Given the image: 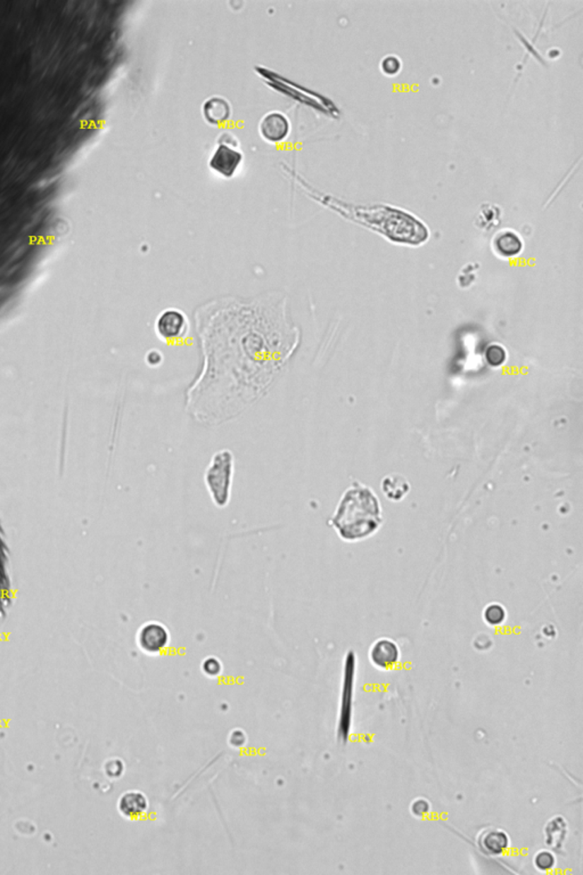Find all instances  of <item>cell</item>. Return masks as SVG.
<instances>
[{
  "instance_id": "6da1fadb",
  "label": "cell",
  "mask_w": 583,
  "mask_h": 875,
  "mask_svg": "<svg viewBox=\"0 0 583 875\" xmlns=\"http://www.w3.org/2000/svg\"><path fill=\"white\" fill-rule=\"evenodd\" d=\"M286 303L277 293H267L213 300L195 311L203 367L186 401L197 421H230L267 393L300 344Z\"/></svg>"
},
{
  "instance_id": "7a4b0ae2",
  "label": "cell",
  "mask_w": 583,
  "mask_h": 875,
  "mask_svg": "<svg viewBox=\"0 0 583 875\" xmlns=\"http://www.w3.org/2000/svg\"><path fill=\"white\" fill-rule=\"evenodd\" d=\"M327 524L343 542L366 540L383 524L381 501L370 487L355 481L341 496Z\"/></svg>"
},
{
  "instance_id": "3957f363",
  "label": "cell",
  "mask_w": 583,
  "mask_h": 875,
  "mask_svg": "<svg viewBox=\"0 0 583 875\" xmlns=\"http://www.w3.org/2000/svg\"><path fill=\"white\" fill-rule=\"evenodd\" d=\"M235 457L227 448L212 455L204 471V486L214 506L226 509L232 501L234 486Z\"/></svg>"
},
{
  "instance_id": "277c9868",
  "label": "cell",
  "mask_w": 583,
  "mask_h": 875,
  "mask_svg": "<svg viewBox=\"0 0 583 875\" xmlns=\"http://www.w3.org/2000/svg\"><path fill=\"white\" fill-rule=\"evenodd\" d=\"M154 331L161 341L173 344L187 337L189 320L182 309L167 308L156 317Z\"/></svg>"
},
{
  "instance_id": "5b68a950",
  "label": "cell",
  "mask_w": 583,
  "mask_h": 875,
  "mask_svg": "<svg viewBox=\"0 0 583 875\" xmlns=\"http://www.w3.org/2000/svg\"><path fill=\"white\" fill-rule=\"evenodd\" d=\"M170 632L158 621H147L137 632V644L148 656H158L170 645Z\"/></svg>"
},
{
  "instance_id": "8992f818",
  "label": "cell",
  "mask_w": 583,
  "mask_h": 875,
  "mask_svg": "<svg viewBox=\"0 0 583 875\" xmlns=\"http://www.w3.org/2000/svg\"><path fill=\"white\" fill-rule=\"evenodd\" d=\"M232 138L228 141L227 135L221 136L219 145L210 158V168L223 177H232L243 158L242 153L232 146Z\"/></svg>"
},
{
  "instance_id": "52a82bcc",
  "label": "cell",
  "mask_w": 583,
  "mask_h": 875,
  "mask_svg": "<svg viewBox=\"0 0 583 875\" xmlns=\"http://www.w3.org/2000/svg\"><path fill=\"white\" fill-rule=\"evenodd\" d=\"M400 658V649L390 638H378L370 647V661L379 669H392L398 665Z\"/></svg>"
},
{
  "instance_id": "ba28073f",
  "label": "cell",
  "mask_w": 583,
  "mask_h": 875,
  "mask_svg": "<svg viewBox=\"0 0 583 875\" xmlns=\"http://www.w3.org/2000/svg\"><path fill=\"white\" fill-rule=\"evenodd\" d=\"M260 132L266 141L279 143L288 137L290 122L284 115L278 112H271L261 121Z\"/></svg>"
},
{
  "instance_id": "9c48e42d",
  "label": "cell",
  "mask_w": 583,
  "mask_h": 875,
  "mask_svg": "<svg viewBox=\"0 0 583 875\" xmlns=\"http://www.w3.org/2000/svg\"><path fill=\"white\" fill-rule=\"evenodd\" d=\"M523 240L521 235L513 229L505 228L499 231L493 240V248L497 255L502 258H513L519 255L523 250Z\"/></svg>"
},
{
  "instance_id": "30bf717a",
  "label": "cell",
  "mask_w": 583,
  "mask_h": 875,
  "mask_svg": "<svg viewBox=\"0 0 583 875\" xmlns=\"http://www.w3.org/2000/svg\"><path fill=\"white\" fill-rule=\"evenodd\" d=\"M117 809L128 820H138L146 814L148 800L143 792L129 791L122 794L117 802Z\"/></svg>"
},
{
  "instance_id": "8fae6325",
  "label": "cell",
  "mask_w": 583,
  "mask_h": 875,
  "mask_svg": "<svg viewBox=\"0 0 583 875\" xmlns=\"http://www.w3.org/2000/svg\"><path fill=\"white\" fill-rule=\"evenodd\" d=\"M478 845L487 855H502L510 848V837L500 828H490L481 833Z\"/></svg>"
},
{
  "instance_id": "7c38bea8",
  "label": "cell",
  "mask_w": 583,
  "mask_h": 875,
  "mask_svg": "<svg viewBox=\"0 0 583 875\" xmlns=\"http://www.w3.org/2000/svg\"><path fill=\"white\" fill-rule=\"evenodd\" d=\"M381 489L389 501L398 503L411 492V485L402 475H389L382 480Z\"/></svg>"
},
{
  "instance_id": "4fadbf2b",
  "label": "cell",
  "mask_w": 583,
  "mask_h": 875,
  "mask_svg": "<svg viewBox=\"0 0 583 875\" xmlns=\"http://www.w3.org/2000/svg\"><path fill=\"white\" fill-rule=\"evenodd\" d=\"M230 105L223 97H212L203 105V115L208 122L212 124L223 123L230 117Z\"/></svg>"
},
{
  "instance_id": "5bb4252c",
  "label": "cell",
  "mask_w": 583,
  "mask_h": 875,
  "mask_svg": "<svg viewBox=\"0 0 583 875\" xmlns=\"http://www.w3.org/2000/svg\"><path fill=\"white\" fill-rule=\"evenodd\" d=\"M488 207L489 208H487V204L484 205L476 219V225L481 229H490L493 226L498 225L499 223L500 209L497 208L495 205L488 204Z\"/></svg>"
},
{
  "instance_id": "9a60e30c",
  "label": "cell",
  "mask_w": 583,
  "mask_h": 875,
  "mask_svg": "<svg viewBox=\"0 0 583 875\" xmlns=\"http://www.w3.org/2000/svg\"><path fill=\"white\" fill-rule=\"evenodd\" d=\"M506 618H507V613L501 604L491 603L484 609L483 619L489 626H501L506 621Z\"/></svg>"
},
{
  "instance_id": "2e32d148",
  "label": "cell",
  "mask_w": 583,
  "mask_h": 875,
  "mask_svg": "<svg viewBox=\"0 0 583 875\" xmlns=\"http://www.w3.org/2000/svg\"><path fill=\"white\" fill-rule=\"evenodd\" d=\"M485 360L489 364L490 366L499 367L504 365L505 361L507 359V352L505 350L504 347L500 346L498 343H493L488 346L485 350Z\"/></svg>"
},
{
  "instance_id": "e0dca14e",
  "label": "cell",
  "mask_w": 583,
  "mask_h": 875,
  "mask_svg": "<svg viewBox=\"0 0 583 875\" xmlns=\"http://www.w3.org/2000/svg\"><path fill=\"white\" fill-rule=\"evenodd\" d=\"M555 864H556V859H555L554 854L548 850H541L534 857V865L541 872H549L550 869H554Z\"/></svg>"
},
{
  "instance_id": "ac0fdd59",
  "label": "cell",
  "mask_w": 583,
  "mask_h": 875,
  "mask_svg": "<svg viewBox=\"0 0 583 875\" xmlns=\"http://www.w3.org/2000/svg\"><path fill=\"white\" fill-rule=\"evenodd\" d=\"M401 59L396 55H387L382 59L381 69L387 76H396L401 70Z\"/></svg>"
},
{
  "instance_id": "d6986e66",
  "label": "cell",
  "mask_w": 583,
  "mask_h": 875,
  "mask_svg": "<svg viewBox=\"0 0 583 875\" xmlns=\"http://www.w3.org/2000/svg\"><path fill=\"white\" fill-rule=\"evenodd\" d=\"M202 669L208 676H218L223 671V665L217 658L210 656L203 661Z\"/></svg>"
},
{
  "instance_id": "ffe728a7",
  "label": "cell",
  "mask_w": 583,
  "mask_h": 875,
  "mask_svg": "<svg viewBox=\"0 0 583 875\" xmlns=\"http://www.w3.org/2000/svg\"><path fill=\"white\" fill-rule=\"evenodd\" d=\"M411 811L417 817H422L430 811V804L425 799H417L411 805Z\"/></svg>"
},
{
  "instance_id": "44dd1931",
  "label": "cell",
  "mask_w": 583,
  "mask_h": 875,
  "mask_svg": "<svg viewBox=\"0 0 583 875\" xmlns=\"http://www.w3.org/2000/svg\"><path fill=\"white\" fill-rule=\"evenodd\" d=\"M162 363H163V354H162V352H160V350H156V349H152V350H150V352H147L146 354L147 366L158 367V366H161Z\"/></svg>"
}]
</instances>
